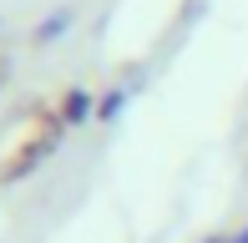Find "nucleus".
I'll return each instance as SVG.
<instances>
[{"instance_id":"obj_4","label":"nucleus","mask_w":248,"mask_h":243,"mask_svg":"<svg viewBox=\"0 0 248 243\" xmlns=\"http://www.w3.org/2000/svg\"><path fill=\"white\" fill-rule=\"evenodd\" d=\"M122 106H127V91H111V96H101V102H96V117H101V122H111Z\"/></svg>"},{"instance_id":"obj_3","label":"nucleus","mask_w":248,"mask_h":243,"mask_svg":"<svg viewBox=\"0 0 248 243\" xmlns=\"http://www.w3.org/2000/svg\"><path fill=\"white\" fill-rule=\"evenodd\" d=\"M66 26H71V10H51V15L31 30V41H36V46H56V41L66 36Z\"/></svg>"},{"instance_id":"obj_2","label":"nucleus","mask_w":248,"mask_h":243,"mask_svg":"<svg viewBox=\"0 0 248 243\" xmlns=\"http://www.w3.org/2000/svg\"><path fill=\"white\" fill-rule=\"evenodd\" d=\"M66 122V127H76V122H92L96 117V102H92V91H66L61 96V112H56Z\"/></svg>"},{"instance_id":"obj_5","label":"nucleus","mask_w":248,"mask_h":243,"mask_svg":"<svg viewBox=\"0 0 248 243\" xmlns=\"http://www.w3.org/2000/svg\"><path fill=\"white\" fill-rule=\"evenodd\" d=\"M5 76H10V71H5V61H0V86H5Z\"/></svg>"},{"instance_id":"obj_1","label":"nucleus","mask_w":248,"mask_h":243,"mask_svg":"<svg viewBox=\"0 0 248 243\" xmlns=\"http://www.w3.org/2000/svg\"><path fill=\"white\" fill-rule=\"evenodd\" d=\"M61 127H66L61 117H46V122H41V132H31V137L20 142L16 157L0 162V182H20V178H31V172H36L41 162L56 152V137H61Z\"/></svg>"}]
</instances>
